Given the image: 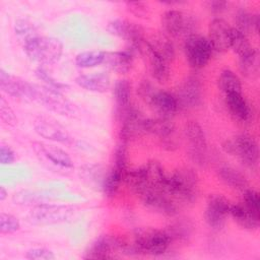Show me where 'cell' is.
<instances>
[{
  "mask_svg": "<svg viewBox=\"0 0 260 260\" xmlns=\"http://www.w3.org/2000/svg\"><path fill=\"white\" fill-rule=\"evenodd\" d=\"M162 192L171 196L180 206L192 203L198 193V176L192 169L176 170L168 176Z\"/></svg>",
  "mask_w": 260,
  "mask_h": 260,
  "instance_id": "obj_1",
  "label": "cell"
},
{
  "mask_svg": "<svg viewBox=\"0 0 260 260\" xmlns=\"http://www.w3.org/2000/svg\"><path fill=\"white\" fill-rule=\"evenodd\" d=\"M23 50L31 61L41 65H49L60 60L63 45L56 38L39 35L24 41Z\"/></svg>",
  "mask_w": 260,
  "mask_h": 260,
  "instance_id": "obj_2",
  "label": "cell"
},
{
  "mask_svg": "<svg viewBox=\"0 0 260 260\" xmlns=\"http://www.w3.org/2000/svg\"><path fill=\"white\" fill-rule=\"evenodd\" d=\"M230 214L243 229L255 231L260 225V198L258 192L252 189L243 191L240 202L231 206Z\"/></svg>",
  "mask_w": 260,
  "mask_h": 260,
  "instance_id": "obj_3",
  "label": "cell"
},
{
  "mask_svg": "<svg viewBox=\"0 0 260 260\" xmlns=\"http://www.w3.org/2000/svg\"><path fill=\"white\" fill-rule=\"evenodd\" d=\"M172 243L166 231L153 228H141L134 233V246L138 255H162Z\"/></svg>",
  "mask_w": 260,
  "mask_h": 260,
  "instance_id": "obj_4",
  "label": "cell"
},
{
  "mask_svg": "<svg viewBox=\"0 0 260 260\" xmlns=\"http://www.w3.org/2000/svg\"><path fill=\"white\" fill-rule=\"evenodd\" d=\"M223 150L240 159L250 170H255L259 160V148L253 136L247 133L239 134L228 139L222 144Z\"/></svg>",
  "mask_w": 260,
  "mask_h": 260,
  "instance_id": "obj_5",
  "label": "cell"
},
{
  "mask_svg": "<svg viewBox=\"0 0 260 260\" xmlns=\"http://www.w3.org/2000/svg\"><path fill=\"white\" fill-rule=\"evenodd\" d=\"M161 25L169 38H188L196 34V21L194 17L186 12L177 9L166 11L161 17Z\"/></svg>",
  "mask_w": 260,
  "mask_h": 260,
  "instance_id": "obj_6",
  "label": "cell"
},
{
  "mask_svg": "<svg viewBox=\"0 0 260 260\" xmlns=\"http://www.w3.org/2000/svg\"><path fill=\"white\" fill-rule=\"evenodd\" d=\"M107 30L111 35L125 40L129 44L127 49L134 55L135 53H142L146 41L143 37L142 27L137 23L125 19H114L109 22Z\"/></svg>",
  "mask_w": 260,
  "mask_h": 260,
  "instance_id": "obj_7",
  "label": "cell"
},
{
  "mask_svg": "<svg viewBox=\"0 0 260 260\" xmlns=\"http://www.w3.org/2000/svg\"><path fill=\"white\" fill-rule=\"evenodd\" d=\"M184 52L189 65L195 69L204 67L213 53L207 38L198 34L185 39Z\"/></svg>",
  "mask_w": 260,
  "mask_h": 260,
  "instance_id": "obj_8",
  "label": "cell"
},
{
  "mask_svg": "<svg viewBox=\"0 0 260 260\" xmlns=\"http://www.w3.org/2000/svg\"><path fill=\"white\" fill-rule=\"evenodd\" d=\"M118 115L121 119V141L127 143L130 140H134L147 134V119H145L136 108L130 106L118 113Z\"/></svg>",
  "mask_w": 260,
  "mask_h": 260,
  "instance_id": "obj_9",
  "label": "cell"
},
{
  "mask_svg": "<svg viewBox=\"0 0 260 260\" xmlns=\"http://www.w3.org/2000/svg\"><path fill=\"white\" fill-rule=\"evenodd\" d=\"M126 242L113 235L99 237L85 251L84 259H109L114 258L118 253L123 254Z\"/></svg>",
  "mask_w": 260,
  "mask_h": 260,
  "instance_id": "obj_10",
  "label": "cell"
},
{
  "mask_svg": "<svg viewBox=\"0 0 260 260\" xmlns=\"http://www.w3.org/2000/svg\"><path fill=\"white\" fill-rule=\"evenodd\" d=\"M74 209L68 205L41 204L31 209L29 217L39 224L59 223L69 219L73 215Z\"/></svg>",
  "mask_w": 260,
  "mask_h": 260,
  "instance_id": "obj_11",
  "label": "cell"
},
{
  "mask_svg": "<svg viewBox=\"0 0 260 260\" xmlns=\"http://www.w3.org/2000/svg\"><path fill=\"white\" fill-rule=\"evenodd\" d=\"M231 206L230 201L221 194H211L207 199L204 212L207 224L215 230L221 229L230 214Z\"/></svg>",
  "mask_w": 260,
  "mask_h": 260,
  "instance_id": "obj_12",
  "label": "cell"
},
{
  "mask_svg": "<svg viewBox=\"0 0 260 260\" xmlns=\"http://www.w3.org/2000/svg\"><path fill=\"white\" fill-rule=\"evenodd\" d=\"M185 137L191 158L196 162H203L206 157L207 141L201 125L196 121H190L185 126Z\"/></svg>",
  "mask_w": 260,
  "mask_h": 260,
  "instance_id": "obj_13",
  "label": "cell"
},
{
  "mask_svg": "<svg viewBox=\"0 0 260 260\" xmlns=\"http://www.w3.org/2000/svg\"><path fill=\"white\" fill-rule=\"evenodd\" d=\"M0 88L7 94L18 98L35 101L37 85H34L20 77L9 74L3 69L0 70Z\"/></svg>",
  "mask_w": 260,
  "mask_h": 260,
  "instance_id": "obj_14",
  "label": "cell"
},
{
  "mask_svg": "<svg viewBox=\"0 0 260 260\" xmlns=\"http://www.w3.org/2000/svg\"><path fill=\"white\" fill-rule=\"evenodd\" d=\"M139 198L146 207L166 216L176 215L180 207L171 196L160 190L147 191L140 195Z\"/></svg>",
  "mask_w": 260,
  "mask_h": 260,
  "instance_id": "obj_15",
  "label": "cell"
},
{
  "mask_svg": "<svg viewBox=\"0 0 260 260\" xmlns=\"http://www.w3.org/2000/svg\"><path fill=\"white\" fill-rule=\"evenodd\" d=\"M35 101L59 115L69 116L74 112L72 105L60 93V91L47 86L42 87L37 85Z\"/></svg>",
  "mask_w": 260,
  "mask_h": 260,
  "instance_id": "obj_16",
  "label": "cell"
},
{
  "mask_svg": "<svg viewBox=\"0 0 260 260\" xmlns=\"http://www.w3.org/2000/svg\"><path fill=\"white\" fill-rule=\"evenodd\" d=\"M233 27L222 18H214L208 27L209 44L215 53H224L231 47Z\"/></svg>",
  "mask_w": 260,
  "mask_h": 260,
  "instance_id": "obj_17",
  "label": "cell"
},
{
  "mask_svg": "<svg viewBox=\"0 0 260 260\" xmlns=\"http://www.w3.org/2000/svg\"><path fill=\"white\" fill-rule=\"evenodd\" d=\"M34 128L35 131L43 138L66 144L72 141V138L66 129L53 119L39 117L35 120Z\"/></svg>",
  "mask_w": 260,
  "mask_h": 260,
  "instance_id": "obj_18",
  "label": "cell"
},
{
  "mask_svg": "<svg viewBox=\"0 0 260 260\" xmlns=\"http://www.w3.org/2000/svg\"><path fill=\"white\" fill-rule=\"evenodd\" d=\"M179 108L190 109L198 107L202 102V89L200 81L195 77H188L179 86L175 94Z\"/></svg>",
  "mask_w": 260,
  "mask_h": 260,
  "instance_id": "obj_19",
  "label": "cell"
},
{
  "mask_svg": "<svg viewBox=\"0 0 260 260\" xmlns=\"http://www.w3.org/2000/svg\"><path fill=\"white\" fill-rule=\"evenodd\" d=\"M147 134L151 133L156 135L165 147L168 149H173L177 146L175 138V125L172 122V119L166 118H154L147 119L146 122Z\"/></svg>",
  "mask_w": 260,
  "mask_h": 260,
  "instance_id": "obj_20",
  "label": "cell"
},
{
  "mask_svg": "<svg viewBox=\"0 0 260 260\" xmlns=\"http://www.w3.org/2000/svg\"><path fill=\"white\" fill-rule=\"evenodd\" d=\"M149 106L158 117L166 119H172L180 109L176 95L167 90H157Z\"/></svg>",
  "mask_w": 260,
  "mask_h": 260,
  "instance_id": "obj_21",
  "label": "cell"
},
{
  "mask_svg": "<svg viewBox=\"0 0 260 260\" xmlns=\"http://www.w3.org/2000/svg\"><path fill=\"white\" fill-rule=\"evenodd\" d=\"M225 106L230 115L238 122L245 123L252 119L253 111L247 100L240 93L225 94Z\"/></svg>",
  "mask_w": 260,
  "mask_h": 260,
  "instance_id": "obj_22",
  "label": "cell"
},
{
  "mask_svg": "<svg viewBox=\"0 0 260 260\" xmlns=\"http://www.w3.org/2000/svg\"><path fill=\"white\" fill-rule=\"evenodd\" d=\"M133 59L134 54L128 49L123 51L105 52L103 64L118 74H126L132 68Z\"/></svg>",
  "mask_w": 260,
  "mask_h": 260,
  "instance_id": "obj_23",
  "label": "cell"
},
{
  "mask_svg": "<svg viewBox=\"0 0 260 260\" xmlns=\"http://www.w3.org/2000/svg\"><path fill=\"white\" fill-rule=\"evenodd\" d=\"M147 57L148 63H149V69L151 72L152 77L158 81V82H166L169 79L170 75V68H169V62H167L165 59L156 55L154 52H152L148 46L147 43H145V46L143 48L142 53Z\"/></svg>",
  "mask_w": 260,
  "mask_h": 260,
  "instance_id": "obj_24",
  "label": "cell"
},
{
  "mask_svg": "<svg viewBox=\"0 0 260 260\" xmlns=\"http://www.w3.org/2000/svg\"><path fill=\"white\" fill-rule=\"evenodd\" d=\"M75 82L80 87L93 92H105L110 87V77L103 72L79 75Z\"/></svg>",
  "mask_w": 260,
  "mask_h": 260,
  "instance_id": "obj_25",
  "label": "cell"
},
{
  "mask_svg": "<svg viewBox=\"0 0 260 260\" xmlns=\"http://www.w3.org/2000/svg\"><path fill=\"white\" fill-rule=\"evenodd\" d=\"M235 28L246 36L248 34H257L260 24L259 14L252 13L246 8H240L235 13Z\"/></svg>",
  "mask_w": 260,
  "mask_h": 260,
  "instance_id": "obj_26",
  "label": "cell"
},
{
  "mask_svg": "<svg viewBox=\"0 0 260 260\" xmlns=\"http://www.w3.org/2000/svg\"><path fill=\"white\" fill-rule=\"evenodd\" d=\"M38 145V148L43 153V155L49 159L52 164L61 167V168H72L73 162L69 154L61 149L60 147H57L52 144H45V143H36Z\"/></svg>",
  "mask_w": 260,
  "mask_h": 260,
  "instance_id": "obj_27",
  "label": "cell"
},
{
  "mask_svg": "<svg viewBox=\"0 0 260 260\" xmlns=\"http://www.w3.org/2000/svg\"><path fill=\"white\" fill-rule=\"evenodd\" d=\"M148 48L156 55L165 59L167 62L173 61L175 58V47L171 39L167 35H159L146 41Z\"/></svg>",
  "mask_w": 260,
  "mask_h": 260,
  "instance_id": "obj_28",
  "label": "cell"
},
{
  "mask_svg": "<svg viewBox=\"0 0 260 260\" xmlns=\"http://www.w3.org/2000/svg\"><path fill=\"white\" fill-rule=\"evenodd\" d=\"M219 179L229 187L244 191L248 187V181L246 177L238 170L232 167H221L218 169Z\"/></svg>",
  "mask_w": 260,
  "mask_h": 260,
  "instance_id": "obj_29",
  "label": "cell"
},
{
  "mask_svg": "<svg viewBox=\"0 0 260 260\" xmlns=\"http://www.w3.org/2000/svg\"><path fill=\"white\" fill-rule=\"evenodd\" d=\"M217 84L219 89L225 94L242 92V84L239 76L230 69H223L218 76Z\"/></svg>",
  "mask_w": 260,
  "mask_h": 260,
  "instance_id": "obj_30",
  "label": "cell"
},
{
  "mask_svg": "<svg viewBox=\"0 0 260 260\" xmlns=\"http://www.w3.org/2000/svg\"><path fill=\"white\" fill-rule=\"evenodd\" d=\"M126 173V171L113 166L102 183V190L107 197L114 196L117 193L121 183L124 181Z\"/></svg>",
  "mask_w": 260,
  "mask_h": 260,
  "instance_id": "obj_31",
  "label": "cell"
},
{
  "mask_svg": "<svg viewBox=\"0 0 260 260\" xmlns=\"http://www.w3.org/2000/svg\"><path fill=\"white\" fill-rule=\"evenodd\" d=\"M114 98L118 113L130 107L131 84L127 79H119L114 85Z\"/></svg>",
  "mask_w": 260,
  "mask_h": 260,
  "instance_id": "obj_32",
  "label": "cell"
},
{
  "mask_svg": "<svg viewBox=\"0 0 260 260\" xmlns=\"http://www.w3.org/2000/svg\"><path fill=\"white\" fill-rule=\"evenodd\" d=\"M233 49V51L240 57H243L245 55L250 54L255 49L250 44L248 38L243 32L239 31L235 27H233L232 30V38H231V47L230 49Z\"/></svg>",
  "mask_w": 260,
  "mask_h": 260,
  "instance_id": "obj_33",
  "label": "cell"
},
{
  "mask_svg": "<svg viewBox=\"0 0 260 260\" xmlns=\"http://www.w3.org/2000/svg\"><path fill=\"white\" fill-rule=\"evenodd\" d=\"M105 52L86 51L81 52L75 57V64L79 68H91L104 63Z\"/></svg>",
  "mask_w": 260,
  "mask_h": 260,
  "instance_id": "obj_34",
  "label": "cell"
},
{
  "mask_svg": "<svg viewBox=\"0 0 260 260\" xmlns=\"http://www.w3.org/2000/svg\"><path fill=\"white\" fill-rule=\"evenodd\" d=\"M239 67L243 75L246 77H254L259 71L258 52L252 51L250 54L239 58Z\"/></svg>",
  "mask_w": 260,
  "mask_h": 260,
  "instance_id": "obj_35",
  "label": "cell"
},
{
  "mask_svg": "<svg viewBox=\"0 0 260 260\" xmlns=\"http://www.w3.org/2000/svg\"><path fill=\"white\" fill-rule=\"evenodd\" d=\"M20 228L19 220L9 213L2 212L0 215V233L2 235L12 234Z\"/></svg>",
  "mask_w": 260,
  "mask_h": 260,
  "instance_id": "obj_36",
  "label": "cell"
},
{
  "mask_svg": "<svg viewBox=\"0 0 260 260\" xmlns=\"http://www.w3.org/2000/svg\"><path fill=\"white\" fill-rule=\"evenodd\" d=\"M36 75H37V77H38L40 80H42V81L45 82V84H46L47 87L53 88V89L58 90V91H60V90H62V89H65V88L67 87L66 84H64V83H62V82L56 80L53 76H51V75L48 73V71H47L43 66H40V67H38V68L36 69Z\"/></svg>",
  "mask_w": 260,
  "mask_h": 260,
  "instance_id": "obj_37",
  "label": "cell"
},
{
  "mask_svg": "<svg viewBox=\"0 0 260 260\" xmlns=\"http://www.w3.org/2000/svg\"><path fill=\"white\" fill-rule=\"evenodd\" d=\"M14 29H15V34H17L23 38V42L26 41L27 39L39 36L35 24H32L30 21H28L26 19L17 20L15 22Z\"/></svg>",
  "mask_w": 260,
  "mask_h": 260,
  "instance_id": "obj_38",
  "label": "cell"
},
{
  "mask_svg": "<svg viewBox=\"0 0 260 260\" xmlns=\"http://www.w3.org/2000/svg\"><path fill=\"white\" fill-rule=\"evenodd\" d=\"M189 226L188 224L184 223V222H177L173 225H171L168 230H166V232L168 233L169 237L171 238L172 242L173 241H184L187 239V237L190 234L189 231Z\"/></svg>",
  "mask_w": 260,
  "mask_h": 260,
  "instance_id": "obj_39",
  "label": "cell"
},
{
  "mask_svg": "<svg viewBox=\"0 0 260 260\" xmlns=\"http://www.w3.org/2000/svg\"><path fill=\"white\" fill-rule=\"evenodd\" d=\"M156 91V88L152 85V83L149 80H142L139 83V86L137 87V92L139 96L148 105H150Z\"/></svg>",
  "mask_w": 260,
  "mask_h": 260,
  "instance_id": "obj_40",
  "label": "cell"
},
{
  "mask_svg": "<svg viewBox=\"0 0 260 260\" xmlns=\"http://www.w3.org/2000/svg\"><path fill=\"white\" fill-rule=\"evenodd\" d=\"M0 118L3 123L9 126H14L17 121L13 111L3 99L0 100Z\"/></svg>",
  "mask_w": 260,
  "mask_h": 260,
  "instance_id": "obj_41",
  "label": "cell"
},
{
  "mask_svg": "<svg viewBox=\"0 0 260 260\" xmlns=\"http://www.w3.org/2000/svg\"><path fill=\"white\" fill-rule=\"evenodd\" d=\"M25 258L29 260H54L55 255L52 251L45 248H35L26 252Z\"/></svg>",
  "mask_w": 260,
  "mask_h": 260,
  "instance_id": "obj_42",
  "label": "cell"
},
{
  "mask_svg": "<svg viewBox=\"0 0 260 260\" xmlns=\"http://www.w3.org/2000/svg\"><path fill=\"white\" fill-rule=\"evenodd\" d=\"M14 151L8 145H1L0 147V162L2 165H10L14 161Z\"/></svg>",
  "mask_w": 260,
  "mask_h": 260,
  "instance_id": "obj_43",
  "label": "cell"
},
{
  "mask_svg": "<svg viewBox=\"0 0 260 260\" xmlns=\"http://www.w3.org/2000/svg\"><path fill=\"white\" fill-rule=\"evenodd\" d=\"M205 4H206V7L209 9V11L216 14L223 12L224 10H226L229 6V3L223 0H210V1H207Z\"/></svg>",
  "mask_w": 260,
  "mask_h": 260,
  "instance_id": "obj_44",
  "label": "cell"
},
{
  "mask_svg": "<svg viewBox=\"0 0 260 260\" xmlns=\"http://www.w3.org/2000/svg\"><path fill=\"white\" fill-rule=\"evenodd\" d=\"M126 6L128 10L136 16H142L146 12L145 4L140 1H128L126 2Z\"/></svg>",
  "mask_w": 260,
  "mask_h": 260,
  "instance_id": "obj_45",
  "label": "cell"
},
{
  "mask_svg": "<svg viewBox=\"0 0 260 260\" xmlns=\"http://www.w3.org/2000/svg\"><path fill=\"white\" fill-rule=\"evenodd\" d=\"M6 197H7V192H6V190H5L4 187H1V188H0V201L5 200Z\"/></svg>",
  "mask_w": 260,
  "mask_h": 260,
  "instance_id": "obj_46",
  "label": "cell"
},
{
  "mask_svg": "<svg viewBox=\"0 0 260 260\" xmlns=\"http://www.w3.org/2000/svg\"><path fill=\"white\" fill-rule=\"evenodd\" d=\"M162 4H167V5H178V4H182L184 2L182 1H162Z\"/></svg>",
  "mask_w": 260,
  "mask_h": 260,
  "instance_id": "obj_47",
  "label": "cell"
}]
</instances>
